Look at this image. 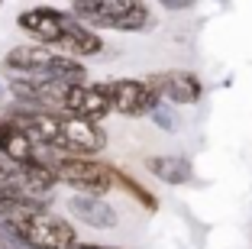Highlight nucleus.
<instances>
[{
    "instance_id": "f03ea898",
    "label": "nucleus",
    "mask_w": 252,
    "mask_h": 249,
    "mask_svg": "<svg viewBox=\"0 0 252 249\" xmlns=\"http://www.w3.org/2000/svg\"><path fill=\"white\" fill-rule=\"evenodd\" d=\"M0 230L20 240L26 249H74L78 246V230L68 217L55 213L42 201H16L3 207Z\"/></svg>"
},
{
    "instance_id": "423d86ee",
    "label": "nucleus",
    "mask_w": 252,
    "mask_h": 249,
    "mask_svg": "<svg viewBox=\"0 0 252 249\" xmlns=\"http://www.w3.org/2000/svg\"><path fill=\"white\" fill-rule=\"evenodd\" d=\"M68 23H71V13H68V10L39 3V7L20 10V16H16V30L26 33L36 45H49V49H55V45L62 42V36H65Z\"/></svg>"
},
{
    "instance_id": "ddd939ff",
    "label": "nucleus",
    "mask_w": 252,
    "mask_h": 249,
    "mask_svg": "<svg viewBox=\"0 0 252 249\" xmlns=\"http://www.w3.org/2000/svg\"><path fill=\"white\" fill-rule=\"evenodd\" d=\"M117 188H123L126 194H129V198H136V201H139V204L146 207L149 213H156V211H158V198H156V194H152V191L146 188V184H139V181H136L133 175H126L123 169L117 172Z\"/></svg>"
},
{
    "instance_id": "1a4fd4ad",
    "label": "nucleus",
    "mask_w": 252,
    "mask_h": 249,
    "mask_svg": "<svg viewBox=\"0 0 252 249\" xmlns=\"http://www.w3.org/2000/svg\"><path fill=\"white\" fill-rule=\"evenodd\" d=\"M104 49H107L104 36H100L97 30H91V26H84V23H78L74 16H71V23H68L62 42L55 45V52H62V55H68V59H78V62L97 59V55H104Z\"/></svg>"
},
{
    "instance_id": "9d476101",
    "label": "nucleus",
    "mask_w": 252,
    "mask_h": 249,
    "mask_svg": "<svg viewBox=\"0 0 252 249\" xmlns=\"http://www.w3.org/2000/svg\"><path fill=\"white\" fill-rule=\"evenodd\" d=\"M68 213L74 220H81L91 230H113L120 223V213L113 211V204H107L104 198H88V194H71L65 201Z\"/></svg>"
},
{
    "instance_id": "f257e3e1",
    "label": "nucleus",
    "mask_w": 252,
    "mask_h": 249,
    "mask_svg": "<svg viewBox=\"0 0 252 249\" xmlns=\"http://www.w3.org/2000/svg\"><path fill=\"white\" fill-rule=\"evenodd\" d=\"M3 117L13 120L42 152L97 159V152L107 149V130L100 123H91V120L65 117V113H45V110H32V107H23V104L7 107Z\"/></svg>"
},
{
    "instance_id": "20e7f679",
    "label": "nucleus",
    "mask_w": 252,
    "mask_h": 249,
    "mask_svg": "<svg viewBox=\"0 0 252 249\" xmlns=\"http://www.w3.org/2000/svg\"><path fill=\"white\" fill-rule=\"evenodd\" d=\"M42 159L52 165L59 184H68L74 194H88V198H104L117 188V165L104 159H84V155H52L42 152Z\"/></svg>"
},
{
    "instance_id": "2eb2a0df",
    "label": "nucleus",
    "mask_w": 252,
    "mask_h": 249,
    "mask_svg": "<svg viewBox=\"0 0 252 249\" xmlns=\"http://www.w3.org/2000/svg\"><path fill=\"white\" fill-rule=\"evenodd\" d=\"M74 249H123V246H100V243H78Z\"/></svg>"
},
{
    "instance_id": "6e6552de",
    "label": "nucleus",
    "mask_w": 252,
    "mask_h": 249,
    "mask_svg": "<svg viewBox=\"0 0 252 249\" xmlns=\"http://www.w3.org/2000/svg\"><path fill=\"white\" fill-rule=\"evenodd\" d=\"M149 88L162 97V104L171 107H191L204 97V81L188 68H168V71H152L149 74Z\"/></svg>"
},
{
    "instance_id": "39448f33",
    "label": "nucleus",
    "mask_w": 252,
    "mask_h": 249,
    "mask_svg": "<svg viewBox=\"0 0 252 249\" xmlns=\"http://www.w3.org/2000/svg\"><path fill=\"white\" fill-rule=\"evenodd\" d=\"M100 91L107 94L113 113L120 117H152L162 107V97L149 88L146 78H110V81H97Z\"/></svg>"
},
{
    "instance_id": "4468645a",
    "label": "nucleus",
    "mask_w": 252,
    "mask_h": 249,
    "mask_svg": "<svg viewBox=\"0 0 252 249\" xmlns=\"http://www.w3.org/2000/svg\"><path fill=\"white\" fill-rule=\"evenodd\" d=\"M152 120H156V123L162 126L165 133H175V130H178V113L171 110V104H162V107L152 113Z\"/></svg>"
},
{
    "instance_id": "0eeeda50",
    "label": "nucleus",
    "mask_w": 252,
    "mask_h": 249,
    "mask_svg": "<svg viewBox=\"0 0 252 249\" xmlns=\"http://www.w3.org/2000/svg\"><path fill=\"white\" fill-rule=\"evenodd\" d=\"M59 113L65 117H78V120H91V123H100L104 117H110L113 107L107 101V94L100 91V84H62L59 91Z\"/></svg>"
},
{
    "instance_id": "f8f14e48",
    "label": "nucleus",
    "mask_w": 252,
    "mask_h": 249,
    "mask_svg": "<svg viewBox=\"0 0 252 249\" xmlns=\"http://www.w3.org/2000/svg\"><path fill=\"white\" fill-rule=\"evenodd\" d=\"M0 155H10L16 162H39L42 159V149L13 123V120L0 117Z\"/></svg>"
},
{
    "instance_id": "7ed1b4c3",
    "label": "nucleus",
    "mask_w": 252,
    "mask_h": 249,
    "mask_svg": "<svg viewBox=\"0 0 252 249\" xmlns=\"http://www.w3.org/2000/svg\"><path fill=\"white\" fill-rule=\"evenodd\" d=\"M68 13L91 30L113 33H146L156 26L152 7L142 0H104V3H71Z\"/></svg>"
},
{
    "instance_id": "9b49d317",
    "label": "nucleus",
    "mask_w": 252,
    "mask_h": 249,
    "mask_svg": "<svg viewBox=\"0 0 252 249\" xmlns=\"http://www.w3.org/2000/svg\"><path fill=\"white\" fill-rule=\"evenodd\" d=\"M146 172L152 178H158L162 184H188V181H194V165H191V159L188 155H175V152H168V155H146Z\"/></svg>"
}]
</instances>
